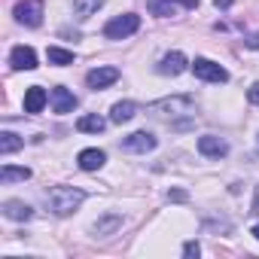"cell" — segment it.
Listing matches in <instances>:
<instances>
[{
    "mask_svg": "<svg viewBox=\"0 0 259 259\" xmlns=\"http://www.w3.org/2000/svg\"><path fill=\"white\" fill-rule=\"evenodd\" d=\"M49 104H52V110H55V113H70V110L76 107V98H73V92H70V89L55 85V89L49 92Z\"/></svg>",
    "mask_w": 259,
    "mask_h": 259,
    "instance_id": "obj_10",
    "label": "cell"
},
{
    "mask_svg": "<svg viewBox=\"0 0 259 259\" xmlns=\"http://www.w3.org/2000/svg\"><path fill=\"white\" fill-rule=\"evenodd\" d=\"M122 150L125 153H153L156 150V138L150 132H135V135H128L122 141Z\"/></svg>",
    "mask_w": 259,
    "mask_h": 259,
    "instance_id": "obj_6",
    "label": "cell"
},
{
    "mask_svg": "<svg viewBox=\"0 0 259 259\" xmlns=\"http://www.w3.org/2000/svg\"><path fill=\"white\" fill-rule=\"evenodd\" d=\"M198 253H201V247H198L195 241H186V244H183V256H186V259H192V256H198Z\"/></svg>",
    "mask_w": 259,
    "mask_h": 259,
    "instance_id": "obj_23",
    "label": "cell"
},
{
    "mask_svg": "<svg viewBox=\"0 0 259 259\" xmlns=\"http://www.w3.org/2000/svg\"><path fill=\"white\" fill-rule=\"evenodd\" d=\"M168 4H183V7H189V10H195V7H198V0H168Z\"/></svg>",
    "mask_w": 259,
    "mask_h": 259,
    "instance_id": "obj_27",
    "label": "cell"
},
{
    "mask_svg": "<svg viewBox=\"0 0 259 259\" xmlns=\"http://www.w3.org/2000/svg\"><path fill=\"white\" fill-rule=\"evenodd\" d=\"M22 147H25V141H22L19 135H13V132H4V135H0V153H4V156L16 153V150H22Z\"/></svg>",
    "mask_w": 259,
    "mask_h": 259,
    "instance_id": "obj_21",
    "label": "cell"
},
{
    "mask_svg": "<svg viewBox=\"0 0 259 259\" xmlns=\"http://www.w3.org/2000/svg\"><path fill=\"white\" fill-rule=\"evenodd\" d=\"M135 113H138V104H135V101H119V104H113V110H110V122L122 125V122H128V119H135Z\"/></svg>",
    "mask_w": 259,
    "mask_h": 259,
    "instance_id": "obj_15",
    "label": "cell"
},
{
    "mask_svg": "<svg viewBox=\"0 0 259 259\" xmlns=\"http://www.w3.org/2000/svg\"><path fill=\"white\" fill-rule=\"evenodd\" d=\"M46 101H49L46 89H40V85H31V89L25 92V113H40V110L46 107Z\"/></svg>",
    "mask_w": 259,
    "mask_h": 259,
    "instance_id": "obj_13",
    "label": "cell"
},
{
    "mask_svg": "<svg viewBox=\"0 0 259 259\" xmlns=\"http://www.w3.org/2000/svg\"><path fill=\"white\" fill-rule=\"evenodd\" d=\"M46 58H49V64H58V67L73 64V52L70 49H61V46H49L46 49Z\"/></svg>",
    "mask_w": 259,
    "mask_h": 259,
    "instance_id": "obj_18",
    "label": "cell"
},
{
    "mask_svg": "<svg viewBox=\"0 0 259 259\" xmlns=\"http://www.w3.org/2000/svg\"><path fill=\"white\" fill-rule=\"evenodd\" d=\"M116 79H119V70H116V67H95V70L85 73V82H89V89H95V92L113 85Z\"/></svg>",
    "mask_w": 259,
    "mask_h": 259,
    "instance_id": "obj_7",
    "label": "cell"
},
{
    "mask_svg": "<svg viewBox=\"0 0 259 259\" xmlns=\"http://www.w3.org/2000/svg\"><path fill=\"white\" fill-rule=\"evenodd\" d=\"M119 226H122V217L119 213H107V217H101L95 223V235H113Z\"/></svg>",
    "mask_w": 259,
    "mask_h": 259,
    "instance_id": "obj_19",
    "label": "cell"
},
{
    "mask_svg": "<svg viewBox=\"0 0 259 259\" xmlns=\"http://www.w3.org/2000/svg\"><path fill=\"white\" fill-rule=\"evenodd\" d=\"M138 28H141V16L125 13V16H116V19H110V22H107L104 37H107V40H125V37H132Z\"/></svg>",
    "mask_w": 259,
    "mask_h": 259,
    "instance_id": "obj_3",
    "label": "cell"
},
{
    "mask_svg": "<svg viewBox=\"0 0 259 259\" xmlns=\"http://www.w3.org/2000/svg\"><path fill=\"white\" fill-rule=\"evenodd\" d=\"M250 213H259V186H256V198H253V207H250Z\"/></svg>",
    "mask_w": 259,
    "mask_h": 259,
    "instance_id": "obj_29",
    "label": "cell"
},
{
    "mask_svg": "<svg viewBox=\"0 0 259 259\" xmlns=\"http://www.w3.org/2000/svg\"><path fill=\"white\" fill-rule=\"evenodd\" d=\"M101 7H104V0H73V16H76L79 22H85V19H92Z\"/></svg>",
    "mask_w": 259,
    "mask_h": 259,
    "instance_id": "obj_17",
    "label": "cell"
},
{
    "mask_svg": "<svg viewBox=\"0 0 259 259\" xmlns=\"http://www.w3.org/2000/svg\"><path fill=\"white\" fill-rule=\"evenodd\" d=\"M253 235H256V241H259V223H256V226H253Z\"/></svg>",
    "mask_w": 259,
    "mask_h": 259,
    "instance_id": "obj_30",
    "label": "cell"
},
{
    "mask_svg": "<svg viewBox=\"0 0 259 259\" xmlns=\"http://www.w3.org/2000/svg\"><path fill=\"white\" fill-rule=\"evenodd\" d=\"M198 153L207 156V159H223L229 153V144L217 135H204V138H198Z\"/></svg>",
    "mask_w": 259,
    "mask_h": 259,
    "instance_id": "obj_8",
    "label": "cell"
},
{
    "mask_svg": "<svg viewBox=\"0 0 259 259\" xmlns=\"http://www.w3.org/2000/svg\"><path fill=\"white\" fill-rule=\"evenodd\" d=\"M76 162H79L82 171H98V168L107 162V156H104V150H82V153L76 156Z\"/></svg>",
    "mask_w": 259,
    "mask_h": 259,
    "instance_id": "obj_16",
    "label": "cell"
},
{
    "mask_svg": "<svg viewBox=\"0 0 259 259\" xmlns=\"http://www.w3.org/2000/svg\"><path fill=\"white\" fill-rule=\"evenodd\" d=\"M247 101H250V104H259V82H253V85L247 89Z\"/></svg>",
    "mask_w": 259,
    "mask_h": 259,
    "instance_id": "obj_25",
    "label": "cell"
},
{
    "mask_svg": "<svg viewBox=\"0 0 259 259\" xmlns=\"http://www.w3.org/2000/svg\"><path fill=\"white\" fill-rule=\"evenodd\" d=\"M0 210H4V217H10V220H16V223H25V220L34 217V207L25 204L22 198H7L4 204H0Z\"/></svg>",
    "mask_w": 259,
    "mask_h": 259,
    "instance_id": "obj_9",
    "label": "cell"
},
{
    "mask_svg": "<svg viewBox=\"0 0 259 259\" xmlns=\"http://www.w3.org/2000/svg\"><path fill=\"white\" fill-rule=\"evenodd\" d=\"M153 13H159V16H174V7L168 4V0H156V4H153Z\"/></svg>",
    "mask_w": 259,
    "mask_h": 259,
    "instance_id": "obj_22",
    "label": "cell"
},
{
    "mask_svg": "<svg viewBox=\"0 0 259 259\" xmlns=\"http://www.w3.org/2000/svg\"><path fill=\"white\" fill-rule=\"evenodd\" d=\"M192 73H195L198 79H204V82H226V79H229V70L220 67V64L210 61V58H195V61H192Z\"/></svg>",
    "mask_w": 259,
    "mask_h": 259,
    "instance_id": "obj_5",
    "label": "cell"
},
{
    "mask_svg": "<svg viewBox=\"0 0 259 259\" xmlns=\"http://www.w3.org/2000/svg\"><path fill=\"white\" fill-rule=\"evenodd\" d=\"M186 64H189V61H186V55H183V52H168V55L159 61V67H156V70H159L162 76H177V73H183V70H186Z\"/></svg>",
    "mask_w": 259,
    "mask_h": 259,
    "instance_id": "obj_12",
    "label": "cell"
},
{
    "mask_svg": "<svg viewBox=\"0 0 259 259\" xmlns=\"http://www.w3.org/2000/svg\"><path fill=\"white\" fill-rule=\"evenodd\" d=\"M85 201V192L76 186H52L46 189V204L55 217H70L79 204Z\"/></svg>",
    "mask_w": 259,
    "mask_h": 259,
    "instance_id": "obj_1",
    "label": "cell"
},
{
    "mask_svg": "<svg viewBox=\"0 0 259 259\" xmlns=\"http://www.w3.org/2000/svg\"><path fill=\"white\" fill-rule=\"evenodd\" d=\"M31 168H16V165H4L0 168V183H16V180H28Z\"/></svg>",
    "mask_w": 259,
    "mask_h": 259,
    "instance_id": "obj_20",
    "label": "cell"
},
{
    "mask_svg": "<svg viewBox=\"0 0 259 259\" xmlns=\"http://www.w3.org/2000/svg\"><path fill=\"white\" fill-rule=\"evenodd\" d=\"M13 16L25 28H40L43 25V0H19Z\"/></svg>",
    "mask_w": 259,
    "mask_h": 259,
    "instance_id": "obj_4",
    "label": "cell"
},
{
    "mask_svg": "<svg viewBox=\"0 0 259 259\" xmlns=\"http://www.w3.org/2000/svg\"><path fill=\"white\" fill-rule=\"evenodd\" d=\"M76 128H79V132H85V135H101L104 128H107V119L98 116V113H89V116H79L76 119Z\"/></svg>",
    "mask_w": 259,
    "mask_h": 259,
    "instance_id": "obj_14",
    "label": "cell"
},
{
    "mask_svg": "<svg viewBox=\"0 0 259 259\" xmlns=\"http://www.w3.org/2000/svg\"><path fill=\"white\" fill-rule=\"evenodd\" d=\"M232 4H235V0H213V7H217V10H229Z\"/></svg>",
    "mask_w": 259,
    "mask_h": 259,
    "instance_id": "obj_28",
    "label": "cell"
},
{
    "mask_svg": "<svg viewBox=\"0 0 259 259\" xmlns=\"http://www.w3.org/2000/svg\"><path fill=\"white\" fill-rule=\"evenodd\" d=\"M244 46L247 49H259V31H253L250 37H244Z\"/></svg>",
    "mask_w": 259,
    "mask_h": 259,
    "instance_id": "obj_24",
    "label": "cell"
},
{
    "mask_svg": "<svg viewBox=\"0 0 259 259\" xmlns=\"http://www.w3.org/2000/svg\"><path fill=\"white\" fill-rule=\"evenodd\" d=\"M153 116H162V119H177V116H189L195 113V98L189 95H174V98H159L147 107Z\"/></svg>",
    "mask_w": 259,
    "mask_h": 259,
    "instance_id": "obj_2",
    "label": "cell"
},
{
    "mask_svg": "<svg viewBox=\"0 0 259 259\" xmlns=\"http://www.w3.org/2000/svg\"><path fill=\"white\" fill-rule=\"evenodd\" d=\"M168 198H171V201H186V192H183V189H171Z\"/></svg>",
    "mask_w": 259,
    "mask_h": 259,
    "instance_id": "obj_26",
    "label": "cell"
},
{
    "mask_svg": "<svg viewBox=\"0 0 259 259\" xmlns=\"http://www.w3.org/2000/svg\"><path fill=\"white\" fill-rule=\"evenodd\" d=\"M10 64H13L16 70H34V67H37V52H34L31 46H16V49L10 52Z\"/></svg>",
    "mask_w": 259,
    "mask_h": 259,
    "instance_id": "obj_11",
    "label": "cell"
}]
</instances>
